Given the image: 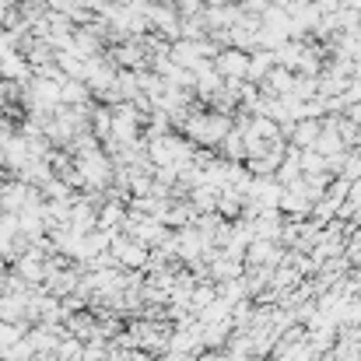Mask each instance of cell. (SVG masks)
<instances>
[{"mask_svg":"<svg viewBox=\"0 0 361 361\" xmlns=\"http://www.w3.org/2000/svg\"><path fill=\"white\" fill-rule=\"evenodd\" d=\"M28 330H32V326H14V323L0 319V355H7V351H11L14 344H21Z\"/></svg>","mask_w":361,"mask_h":361,"instance_id":"14","label":"cell"},{"mask_svg":"<svg viewBox=\"0 0 361 361\" xmlns=\"http://www.w3.org/2000/svg\"><path fill=\"white\" fill-rule=\"evenodd\" d=\"M274 67H277V60H274V53H270V49H256V53L249 56V74H245V81L259 88V85L267 81V74H270Z\"/></svg>","mask_w":361,"mask_h":361,"instance_id":"6","label":"cell"},{"mask_svg":"<svg viewBox=\"0 0 361 361\" xmlns=\"http://www.w3.org/2000/svg\"><path fill=\"white\" fill-rule=\"evenodd\" d=\"M176 11H179V18H197L207 11V4L204 0H176Z\"/></svg>","mask_w":361,"mask_h":361,"instance_id":"17","label":"cell"},{"mask_svg":"<svg viewBox=\"0 0 361 361\" xmlns=\"http://www.w3.org/2000/svg\"><path fill=\"white\" fill-rule=\"evenodd\" d=\"M92 133L99 137V140H113V106H95V113H92Z\"/></svg>","mask_w":361,"mask_h":361,"instance_id":"12","label":"cell"},{"mask_svg":"<svg viewBox=\"0 0 361 361\" xmlns=\"http://www.w3.org/2000/svg\"><path fill=\"white\" fill-rule=\"evenodd\" d=\"M218 302V284L214 281H200L197 288H193V298H190V312L193 316H200L204 309H211Z\"/></svg>","mask_w":361,"mask_h":361,"instance_id":"10","label":"cell"},{"mask_svg":"<svg viewBox=\"0 0 361 361\" xmlns=\"http://www.w3.org/2000/svg\"><path fill=\"white\" fill-rule=\"evenodd\" d=\"M109 252H113V259L120 263L123 270H147V263H151V249L147 245H140L137 239H130V235H116L113 245H109Z\"/></svg>","mask_w":361,"mask_h":361,"instance_id":"1","label":"cell"},{"mask_svg":"<svg viewBox=\"0 0 361 361\" xmlns=\"http://www.w3.org/2000/svg\"><path fill=\"white\" fill-rule=\"evenodd\" d=\"M298 158H302V172H305V176H319V172H326V158H323L316 147H305Z\"/></svg>","mask_w":361,"mask_h":361,"instance_id":"16","label":"cell"},{"mask_svg":"<svg viewBox=\"0 0 361 361\" xmlns=\"http://www.w3.org/2000/svg\"><path fill=\"white\" fill-rule=\"evenodd\" d=\"M218 200H221V190H214L207 183L190 190V204H193L197 214H218Z\"/></svg>","mask_w":361,"mask_h":361,"instance_id":"7","label":"cell"},{"mask_svg":"<svg viewBox=\"0 0 361 361\" xmlns=\"http://www.w3.org/2000/svg\"><path fill=\"white\" fill-rule=\"evenodd\" d=\"M337 326L341 330H358L361 326V291L344 302V309L337 312Z\"/></svg>","mask_w":361,"mask_h":361,"instance_id":"11","label":"cell"},{"mask_svg":"<svg viewBox=\"0 0 361 361\" xmlns=\"http://www.w3.org/2000/svg\"><path fill=\"white\" fill-rule=\"evenodd\" d=\"M88 102H95V95L85 81H67L60 88V106H88Z\"/></svg>","mask_w":361,"mask_h":361,"instance_id":"9","label":"cell"},{"mask_svg":"<svg viewBox=\"0 0 361 361\" xmlns=\"http://www.w3.org/2000/svg\"><path fill=\"white\" fill-rule=\"evenodd\" d=\"M337 133H341V140H344V147H348V151H358L361 147V126L355 120H348L344 113L337 116Z\"/></svg>","mask_w":361,"mask_h":361,"instance_id":"15","label":"cell"},{"mask_svg":"<svg viewBox=\"0 0 361 361\" xmlns=\"http://www.w3.org/2000/svg\"><path fill=\"white\" fill-rule=\"evenodd\" d=\"M319 133H323V120H298L295 130H291V137H288V144L298 147V151H305V147H316Z\"/></svg>","mask_w":361,"mask_h":361,"instance_id":"4","label":"cell"},{"mask_svg":"<svg viewBox=\"0 0 361 361\" xmlns=\"http://www.w3.org/2000/svg\"><path fill=\"white\" fill-rule=\"evenodd\" d=\"M344 116H348V120H355L361 126V102H351V106L344 109Z\"/></svg>","mask_w":361,"mask_h":361,"instance_id":"18","label":"cell"},{"mask_svg":"<svg viewBox=\"0 0 361 361\" xmlns=\"http://www.w3.org/2000/svg\"><path fill=\"white\" fill-rule=\"evenodd\" d=\"M291 88H295V71H288V67H274L270 74H267V81L259 85V92L263 95H291Z\"/></svg>","mask_w":361,"mask_h":361,"instance_id":"5","label":"cell"},{"mask_svg":"<svg viewBox=\"0 0 361 361\" xmlns=\"http://www.w3.org/2000/svg\"><path fill=\"white\" fill-rule=\"evenodd\" d=\"M330 358H334V361H361L358 334H355V330H341V337H337V344H334Z\"/></svg>","mask_w":361,"mask_h":361,"instance_id":"8","label":"cell"},{"mask_svg":"<svg viewBox=\"0 0 361 361\" xmlns=\"http://www.w3.org/2000/svg\"><path fill=\"white\" fill-rule=\"evenodd\" d=\"M341 7H348V11H358V14H361V0H341Z\"/></svg>","mask_w":361,"mask_h":361,"instance_id":"19","label":"cell"},{"mask_svg":"<svg viewBox=\"0 0 361 361\" xmlns=\"http://www.w3.org/2000/svg\"><path fill=\"white\" fill-rule=\"evenodd\" d=\"M355 81H361V60L355 63Z\"/></svg>","mask_w":361,"mask_h":361,"instance_id":"20","label":"cell"},{"mask_svg":"<svg viewBox=\"0 0 361 361\" xmlns=\"http://www.w3.org/2000/svg\"><path fill=\"white\" fill-rule=\"evenodd\" d=\"M221 158H228V161H235V165H245V137H242L239 130H232L225 140H221Z\"/></svg>","mask_w":361,"mask_h":361,"instance_id":"13","label":"cell"},{"mask_svg":"<svg viewBox=\"0 0 361 361\" xmlns=\"http://www.w3.org/2000/svg\"><path fill=\"white\" fill-rule=\"evenodd\" d=\"M288 259V249L281 242H267V239H252L245 249V270H259V267H281Z\"/></svg>","mask_w":361,"mask_h":361,"instance_id":"2","label":"cell"},{"mask_svg":"<svg viewBox=\"0 0 361 361\" xmlns=\"http://www.w3.org/2000/svg\"><path fill=\"white\" fill-rule=\"evenodd\" d=\"M214 71L225 81H245V74H249V53H242V49H221L218 60H214Z\"/></svg>","mask_w":361,"mask_h":361,"instance_id":"3","label":"cell"}]
</instances>
